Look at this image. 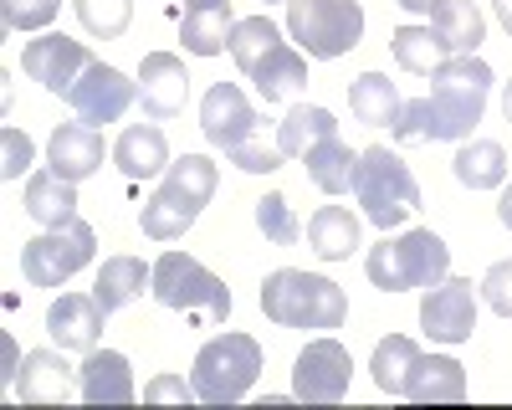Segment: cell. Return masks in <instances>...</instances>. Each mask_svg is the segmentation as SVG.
<instances>
[{"instance_id": "obj_6", "label": "cell", "mask_w": 512, "mask_h": 410, "mask_svg": "<svg viewBox=\"0 0 512 410\" xmlns=\"http://www.w3.org/2000/svg\"><path fill=\"white\" fill-rule=\"evenodd\" d=\"M287 36L303 57L333 62L359 47L364 6L359 0H287Z\"/></svg>"}, {"instance_id": "obj_38", "label": "cell", "mask_w": 512, "mask_h": 410, "mask_svg": "<svg viewBox=\"0 0 512 410\" xmlns=\"http://www.w3.org/2000/svg\"><path fill=\"white\" fill-rule=\"evenodd\" d=\"M482 298H487L492 313L512 318V262H492V267H487V277H482Z\"/></svg>"}, {"instance_id": "obj_37", "label": "cell", "mask_w": 512, "mask_h": 410, "mask_svg": "<svg viewBox=\"0 0 512 410\" xmlns=\"http://www.w3.org/2000/svg\"><path fill=\"white\" fill-rule=\"evenodd\" d=\"M57 11H62V0H0L6 31H41L57 21Z\"/></svg>"}, {"instance_id": "obj_7", "label": "cell", "mask_w": 512, "mask_h": 410, "mask_svg": "<svg viewBox=\"0 0 512 410\" xmlns=\"http://www.w3.org/2000/svg\"><path fill=\"white\" fill-rule=\"evenodd\" d=\"M354 195H359V205H364L369 226H379V231L400 226L415 205H420V185H415V175H410V164H405L395 149H384V144L359 149Z\"/></svg>"}, {"instance_id": "obj_1", "label": "cell", "mask_w": 512, "mask_h": 410, "mask_svg": "<svg viewBox=\"0 0 512 410\" xmlns=\"http://www.w3.org/2000/svg\"><path fill=\"white\" fill-rule=\"evenodd\" d=\"M431 98H415V103H400V118H395V139L400 144H436V139H456L466 144L472 129L487 113V93H492V67L472 52V57H446L436 72H431Z\"/></svg>"}, {"instance_id": "obj_45", "label": "cell", "mask_w": 512, "mask_h": 410, "mask_svg": "<svg viewBox=\"0 0 512 410\" xmlns=\"http://www.w3.org/2000/svg\"><path fill=\"white\" fill-rule=\"evenodd\" d=\"M502 113H507V123H512V82L502 88Z\"/></svg>"}, {"instance_id": "obj_32", "label": "cell", "mask_w": 512, "mask_h": 410, "mask_svg": "<svg viewBox=\"0 0 512 410\" xmlns=\"http://www.w3.org/2000/svg\"><path fill=\"white\" fill-rule=\"evenodd\" d=\"M390 52H395V62L405 67V72H436L451 52H446V41L431 31V26H395L390 31Z\"/></svg>"}, {"instance_id": "obj_31", "label": "cell", "mask_w": 512, "mask_h": 410, "mask_svg": "<svg viewBox=\"0 0 512 410\" xmlns=\"http://www.w3.org/2000/svg\"><path fill=\"white\" fill-rule=\"evenodd\" d=\"M231 31H236V16L231 6H210V11H185L180 21V41L190 57H221L231 47Z\"/></svg>"}, {"instance_id": "obj_40", "label": "cell", "mask_w": 512, "mask_h": 410, "mask_svg": "<svg viewBox=\"0 0 512 410\" xmlns=\"http://www.w3.org/2000/svg\"><path fill=\"white\" fill-rule=\"evenodd\" d=\"M144 400H200L195 395V380H175V375H159V380H149L144 385Z\"/></svg>"}, {"instance_id": "obj_29", "label": "cell", "mask_w": 512, "mask_h": 410, "mask_svg": "<svg viewBox=\"0 0 512 410\" xmlns=\"http://www.w3.org/2000/svg\"><path fill=\"white\" fill-rule=\"evenodd\" d=\"M144 282H154V267H144L139 257H108V262L98 267L93 298H98L108 313H118L123 303H134V298L144 293Z\"/></svg>"}, {"instance_id": "obj_27", "label": "cell", "mask_w": 512, "mask_h": 410, "mask_svg": "<svg viewBox=\"0 0 512 410\" xmlns=\"http://www.w3.org/2000/svg\"><path fill=\"white\" fill-rule=\"evenodd\" d=\"M451 175L466 190H497V185H507V154L497 139H466L451 159Z\"/></svg>"}, {"instance_id": "obj_17", "label": "cell", "mask_w": 512, "mask_h": 410, "mask_svg": "<svg viewBox=\"0 0 512 410\" xmlns=\"http://www.w3.org/2000/svg\"><path fill=\"white\" fill-rule=\"evenodd\" d=\"M139 103L154 123L164 118H180L185 103H190V72L175 52H149L144 67H139Z\"/></svg>"}, {"instance_id": "obj_5", "label": "cell", "mask_w": 512, "mask_h": 410, "mask_svg": "<svg viewBox=\"0 0 512 410\" xmlns=\"http://www.w3.org/2000/svg\"><path fill=\"white\" fill-rule=\"evenodd\" d=\"M364 272L379 293H410V287H436L441 277H451V246L431 231V226H415L405 236L384 231L379 246H369Z\"/></svg>"}, {"instance_id": "obj_26", "label": "cell", "mask_w": 512, "mask_h": 410, "mask_svg": "<svg viewBox=\"0 0 512 410\" xmlns=\"http://www.w3.org/2000/svg\"><path fill=\"white\" fill-rule=\"evenodd\" d=\"M333 134H338V118H333L328 108H318V103H297V108L277 123V144H282L287 159H308V149H318V144L333 139Z\"/></svg>"}, {"instance_id": "obj_11", "label": "cell", "mask_w": 512, "mask_h": 410, "mask_svg": "<svg viewBox=\"0 0 512 410\" xmlns=\"http://www.w3.org/2000/svg\"><path fill=\"white\" fill-rule=\"evenodd\" d=\"M349 380H354L349 349L338 344L333 334H318V339H308V349L297 354V364H292V400L338 405L349 395Z\"/></svg>"}, {"instance_id": "obj_46", "label": "cell", "mask_w": 512, "mask_h": 410, "mask_svg": "<svg viewBox=\"0 0 512 410\" xmlns=\"http://www.w3.org/2000/svg\"><path fill=\"white\" fill-rule=\"evenodd\" d=\"M267 6H277V0H267ZM282 6H287V0H282Z\"/></svg>"}, {"instance_id": "obj_44", "label": "cell", "mask_w": 512, "mask_h": 410, "mask_svg": "<svg viewBox=\"0 0 512 410\" xmlns=\"http://www.w3.org/2000/svg\"><path fill=\"white\" fill-rule=\"evenodd\" d=\"M210 6H231V0H190L185 11H210Z\"/></svg>"}, {"instance_id": "obj_34", "label": "cell", "mask_w": 512, "mask_h": 410, "mask_svg": "<svg viewBox=\"0 0 512 410\" xmlns=\"http://www.w3.org/2000/svg\"><path fill=\"white\" fill-rule=\"evenodd\" d=\"M77 6V21L88 36L98 41H113L128 31V21H134V0H72Z\"/></svg>"}, {"instance_id": "obj_23", "label": "cell", "mask_w": 512, "mask_h": 410, "mask_svg": "<svg viewBox=\"0 0 512 410\" xmlns=\"http://www.w3.org/2000/svg\"><path fill=\"white\" fill-rule=\"evenodd\" d=\"M216 185H221V175H216V159L210 154H180V159H169V170H164V195L169 200H180V205H190V211L200 216L205 205H210V195H216Z\"/></svg>"}, {"instance_id": "obj_25", "label": "cell", "mask_w": 512, "mask_h": 410, "mask_svg": "<svg viewBox=\"0 0 512 410\" xmlns=\"http://www.w3.org/2000/svg\"><path fill=\"white\" fill-rule=\"evenodd\" d=\"M308 246L323 262H349L359 252V221H354V211H344V205H323V211H313Z\"/></svg>"}, {"instance_id": "obj_3", "label": "cell", "mask_w": 512, "mask_h": 410, "mask_svg": "<svg viewBox=\"0 0 512 410\" xmlns=\"http://www.w3.org/2000/svg\"><path fill=\"white\" fill-rule=\"evenodd\" d=\"M231 57L241 67L246 82H256L262 103H282V98H297L308 88V57L282 41V31L272 26V16H246L236 21L231 31Z\"/></svg>"}, {"instance_id": "obj_18", "label": "cell", "mask_w": 512, "mask_h": 410, "mask_svg": "<svg viewBox=\"0 0 512 410\" xmlns=\"http://www.w3.org/2000/svg\"><path fill=\"white\" fill-rule=\"evenodd\" d=\"M103 318H108V308H103L93 293H62V298L47 308V334L57 339V349L88 354V349H98Z\"/></svg>"}, {"instance_id": "obj_10", "label": "cell", "mask_w": 512, "mask_h": 410, "mask_svg": "<svg viewBox=\"0 0 512 410\" xmlns=\"http://www.w3.org/2000/svg\"><path fill=\"white\" fill-rule=\"evenodd\" d=\"M98 252V231L88 221H67V226H47L36 241L21 246V277L31 287H62L72 272H82Z\"/></svg>"}, {"instance_id": "obj_2", "label": "cell", "mask_w": 512, "mask_h": 410, "mask_svg": "<svg viewBox=\"0 0 512 410\" xmlns=\"http://www.w3.org/2000/svg\"><path fill=\"white\" fill-rule=\"evenodd\" d=\"M374 385L395 400H415V405H456L466 400V369L451 354H425L415 339L390 334L374 344Z\"/></svg>"}, {"instance_id": "obj_8", "label": "cell", "mask_w": 512, "mask_h": 410, "mask_svg": "<svg viewBox=\"0 0 512 410\" xmlns=\"http://www.w3.org/2000/svg\"><path fill=\"white\" fill-rule=\"evenodd\" d=\"M256 375H262V344H256L251 334H221V339H210L195 354V369H190L200 405H236L256 385Z\"/></svg>"}, {"instance_id": "obj_20", "label": "cell", "mask_w": 512, "mask_h": 410, "mask_svg": "<svg viewBox=\"0 0 512 410\" xmlns=\"http://www.w3.org/2000/svg\"><path fill=\"white\" fill-rule=\"evenodd\" d=\"M113 164L128 180H154L169 170V139L159 123H128L113 144Z\"/></svg>"}, {"instance_id": "obj_42", "label": "cell", "mask_w": 512, "mask_h": 410, "mask_svg": "<svg viewBox=\"0 0 512 410\" xmlns=\"http://www.w3.org/2000/svg\"><path fill=\"white\" fill-rule=\"evenodd\" d=\"M492 11H497V21H502V31L512 36V0H492Z\"/></svg>"}, {"instance_id": "obj_12", "label": "cell", "mask_w": 512, "mask_h": 410, "mask_svg": "<svg viewBox=\"0 0 512 410\" xmlns=\"http://www.w3.org/2000/svg\"><path fill=\"white\" fill-rule=\"evenodd\" d=\"M93 62L98 57L82 47V41L57 36V31H47V36H36V41H26V47H21V72L31 82H41L47 93H57V98H67L77 88V77L88 72Z\"/></svg>"}, {"instance_id": "obj_13", "label": "cell", "mask_w": 512, "mask_h": 410, "mask_svg": "<svg viewBox=\"0 0 512 410\" xmlns=\"http://www.w3.org/2000/svg\"><path fill=\"white\" fill-rule=\"evenodd\" d=\"M420 328L431 334V344H466L477 328V293L472 277H441L420 303Z\"/></svg>"}, {"instance_id": "obj_14", "label": "cell", "mask_w": 512, "mask_h": 410, "mask_svg": "<svg viewBox=\"0 0 512 410\" xmlns=\"http://www.w3.org/2000/svg\"><path fill=\"white\" fill-rule=\"evenodd\" d=\"M134 98H139V82H128L108 62H93L88 72L77 77V88L67 93L77 123H88V129H98V123H118L128 108H134Z\"/></svg>"}, {"instance_id": "obj_9", "label": "cell", "mask_w": 512, "mask_h": 410, "mask_svg": "<svg viewBox=\"0 0 512 410\" xmlns=\"http://www.w3.org/2000/svg\"><path fill=\"white\" fill-rule=\"evenodd\" d=\"M154 298L164 303V308H175V313H190V318H216V323H226L231 318V287L210 272V267H200L190 252H164L159 262H154Z\"/></svg>"}, {"instance_id": "obj_35", "label": "cell", "mask_w": 512, "mask_h": 410, "mask_svg": "<svg viewBox=\"0 0 512 410\" xmlns=\"http://www.w3.org/2000/svg\"><path fill=\"white\" fill-rule=\"evenodd\" d=\"M256 226H262V236H267L272 246H292L297 236H303V226H297L287 195H277V190L256 200Z\"/></svg>"}, {"instance_id": "obj_15", "label": "cell", "mask_w": 512, "mask_h": 410, "mask_svg": "<svg viewBox=\"0 0 512 410\" xmlns=\"http://www.w3.org/2000/svg\"><path fill=\"white\" fill-rule=\"evenodd\" d=\"M256 129H262V118H256V108L246 103V93L236 88V82H216V88H205V98H200V134L216 144L221 154L246 144Z\"/></svg>"}, {"instance_id": "obj_19", "label": "cell", "mask_w": 512, "mask_h": 410, "mask_svg": "<svg viewBox=\"0 0 512 410\" xmlns=\"http://www.w3.org/2000/svg\"><path fill=\"white\" fill-rule=\"evenodd\" d=\"M77 380H82V400L88 405H128L139 395L134 390V369H128V359L118 349H88Z\"/></svg>"}, {"instance_id": "obj_41", "label": "cell", "mask_w": 512, "mask_h": 410, "mask_svg": "<svg viewBox=\"0 0 512 410\" xmlns=\"http://www.w3.org/2000/svg\"><path fill=\"white\" fill-rule=\"evenodd\" d=\"M497 221L512 231V185H507V190H502V200H497Z\"/></svg>"}, {"instance_id": "obj_36", "label": "cell", "mask_w": 512, "mask_h": 410, "mask_svg": "<svg viewBox=\"0 0 512 410\" xmlns=\"http://www.w3.org/2000/svg\"><path fill=\"white\" fill-rule=\"evenodd\" d=\"M226 159L236 164V170H246V175H272V170H282V159H287V154H282L277 139H267L262 129H256V134H251L246 144H236Z\"/></svg>"}, {"instance_id": "obj_24", "label": "cell", "mask_w": 512, "mask_h": 410, "mask_svg": "<svg viewBox=\"0 0 512 410\" xmlns=\"http://www.w3.org/2000/svg\"><path fill=\"white\" fill-rule=\"evenodd\" d=\"M26 216L41 226H67L77 221V185L62 180L57 170H41L26 180Z\"/></svg>"}, {"instance_id": "obj_4", "label": "cell", "mask_w": 512, "mask_h": 410, "mask_svg": "<svg viewBox=\"0 0 512 410\" xmlns=\"http://www.w3.org/2000/svg\"><path fill=\"white\" fill-rule=\"evenodd\" d=\"M262 313L277 328H313V334H328V328H344L349 298L333 277L282 267L262 282Z\"/></svg>"}, {"instance_id": "obj_39", "label": "cell", "mask_w": 512, "mask_h": 410, "mask_svg": "<svg viewBox=\"0 0 512 410\" xmlns=\"http://www.w3.org/2000/svg\"><path fill=\"white\" fill-rule=\"evenodd\" d=\"M26 170H31V139L21 129H6V134H0V175L21 180Z\"/></svg>"}, {"instance_id": "obj_22", "label": "cell", "mask_w": 512, "mask_h": 410, "mask_svg": "<svg viewBox=\"0 0 512 410\" xmlns=\"http://www.w3.org/2000/svg\"><path fill=\"white\" fill-rule=\"evenodd\" d=\"M431 31L446 41L451 57H472L487 41V16L477 11V0H436L431 6Z\"/></svg>"}, {"instance_id": "obj_28", "label": "cell", "mask_w": 512, "mask_h": 410, "mask_svg": "<svg viewBox=\"0 0 512 410\" xmlns=\"http://www.w3.org/2000/svg\"><path fill=\"white\" fill-rule=\"evenodd\" d=\"M354 175H359V149H349L344 139H323L318 149H308V180L323 190V195H344L354 190Z\"/></svg>"}, {"instance_id": "obj_33", "label": "cell", "mask_w": 512, "mask_h": 410, "mask_svg": "<svg viewBox=\"0 0 512 410\" xmlns=\"http://www.w3.org/2000/svg\"><path fill=\"white\" fill-rule=\"evenodd\" d=\"M139 226H144L149 241H175V236H185L195 226V211H190V205H180V200H169L164 190H154L144 200V211H139Z\"/></svg>"}, {"instance_id": "obj_21", "label": "cell", "mask_w": 512, "mask_h": 410, "mask_svg": "<svg viewBox=\"0 0 512 410\" xmlns=\"http://www.w3.org/2000/svg\"><path fill=\"white\" fill-rule=\"evenodd\" d=\"M47 164L62 180H72V185L98 175L103 170V139H98V129H88V123H62V129L52 134V144H47Z\"/></svg>"}, {"instance_id": "obj_30", "label": "cell", "mask_w": 512, "mask_h": 410, "mask_svg": "<svg viewBox=\"0 0 512 410\" xmlns=\"http://www.w3.org/2000/svg\"><path fill=\"white\" fill-rule=\"evenodd\" d=\"M349 108H354L359 123H369V129H395L400 93H395V82L384 72H364V77H354V88H349Z\"/></svg>"}, {"instance_id": "obj_43", "label": "cell", "mask_w": 512, "mask_h": 410, "mask_svg": "<svg viewBox=\"0 0 512 410\" xmlns=\"http://www.w3.org/2000/svg\"><path fill=\"white\" fill-rule=\"evenodd\" d=\"M395 6H400V11H425V16H431L436 0H395Z\"/></svg>"}, {"instance_id": "obj_16", "label": "cell", "mask_w": 512, "mask_h": 410, "mask_svg": "<svg viewBox=\"0 0 512 410\" xmlns=\"http://www.w3.org/2000/svg\"><path fill=\"white\" fill-rule=\"evenodd\" d=\"M11 395L21 405H67L72 395H82V380L57 349H31L21 359V375H16Z\"/></svg>"}]
</instances>
